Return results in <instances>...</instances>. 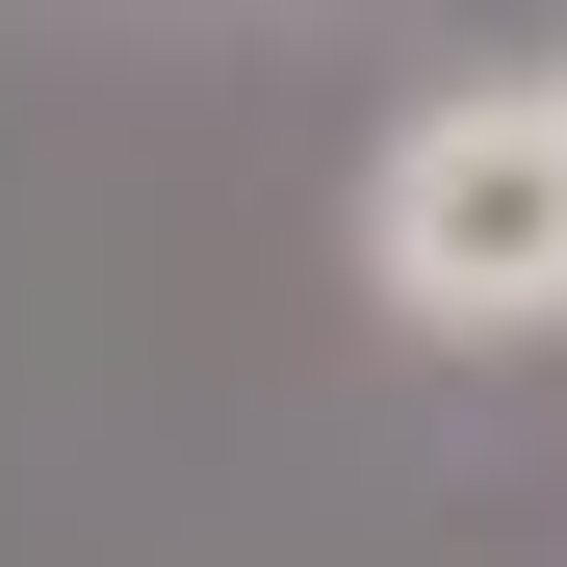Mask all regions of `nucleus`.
Here are the masks:
<instances>
[{"label":"nucleus","mask_w":567,"mask_h":567,"mask_svg":"<svg viewBox=\"0 0 567 567\" xmlns=\"http://www.w3.org/2000/svg\"><path fill=\"white\" fill-rule=\"evenodd\" d=\"M361 310L439 361H542L567 336V78H439L361 155Z\"/></svg>","instance_id":"obj_1"},{"label":"nucleus","mask_w":567,"mask_h":567,"mask_svg":"<svg viewBox=\"0 0 567 567\" xmlns=\"http://www.w3.org/2000/svg\"><path fill=\"white\" fill-rule=\"evenodd\" d=\"M542 78H567V52H542Z\"/></svg>","instance_id":"obj_2"}]
</instances>
